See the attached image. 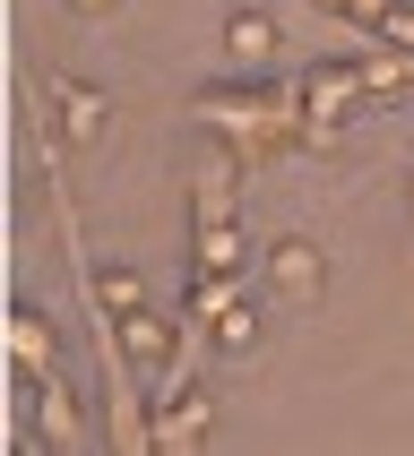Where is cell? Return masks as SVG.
Instances as JSON below:
<instances>
[{"label":"cell","instance_id":"obj_8","mask_svg":"<svg viewBox=\"0 0 414 456\" xmlns=\"http://www.w3.org/2000/svg\"><path fill=\"white\" fill-rule=\"evenodd\" d=\"M199 267H216V276L242 267V232H233V216H199Z\"/></svg>","mask_w":414,"mask_h":456},{"label":"cell","instance_id":"obj_4","mask_svg":"<svg viewBox=\"0 0 414 456\" xmlns=\"http://www.w3.org/2000/svg\"><path fill=\"white\" fill-rule=\"evenodd\" d=\"M112 328H121V354L138 362V370H155V362L173 354V328H164L155 310H129V319H112Z\"/></svg>","mask_w":414,"mask_h":456},{"label":"cell","instance_id":"obj_13","mask_svg":"<svg viewBox=\"0 0 414 456\" xmlns=\"http://www.w3.org/2000/svg\"><path fill=\"white\" fill-rule=\"evenodd\" d=\"M328 18H362V9H380V0H319Z\"/></svg>","mask_w":414,"mask_h":456},{"label":"cell","instance_id":"obj_10","mask_svg":"<svg viewBox=\"0 0 414 456\" xmlns=\"http://www.w3.org/2000/svg\"><path fill=\"white\" fill-rule=\"evenodd\" d=\"M207 336H216V354H251V345H259V310L225 302V310H216V328H207Z\"/></svg>","mask_w":414,"mask_h":456},{"label":"cell","instance_id":"obj_11","mask_svg":"<svg viewBox=\"0 0 414 456\" xmlns=\"http://www.w3.org/2000/svg\"><path fill=\"white\" fill-rule=\"evenodd\" d=\"M380 26H388V44H406V52H414V9H406V0H397V9H388Z\"/></svg>","mask_w":414,"mask_h":456},{"label":"cell","instance_id":"obj_2","mask_svg":"<svg viewBox=\"0 0 414 456\" xmlns=\"http://www.w3.org/2000/svg\"><path fill=\"white\" fill-rule=\"evenodd\" d=\"M181 181H190L199 216H225V199H233V155L216 147V138H190V147H181Z\"/></svg>","mask_w":414,"mask_h":456},{"label":"cell","instance_id":"obj_3","mask_svg":"<svg viewBox=\"0 0 414 456\" xmlns=\"http://www.w3.org/2000/svg\"><path fill=\"white\" fill-rule=\"evenodd\" d=\"M9 354H18V370H44L52 362V319L35 302H9Z\"/></svg>","mask_w":414,"mask_h":456},{"label":"cell","instance_id":"obj_1","mask_svg":"<svg viewBox=\"0 0 414 456\" xmlns=\"http://www.w3.org/2000/svg\"><path fill=\"white\" fill-rule=\"evenodd\" d=\"M268 293L294 310H310L319 293H328V258H319V241H302V232H285L277 250H268Z\"/></svg>","mask_w":414,"mask_h":456},{"label":"cell","instance_id":"obj_9","mask_svg":"<svg viewBox=\"0 0 414 456\" xmlns=\"http://www.w3.org/2000/svg\"><path fill=\"white\" fill-rule=\"evenodd\" d=\"M61 112H70V138H104V86H70V77H61Z\"/></svg>","mask_w":414,"mask_h":456},{"label":"cell","instance_id":"obj_7","mask_svg":"<svg viewBox=\"0 0 414 456\" xmlns=\"http://www.w3.org/2000/svg\"><path fill=\"white\" fill-rule=\"evenodd\" d=\"M199 431H207V396H199V387H181L173 405H164V422H155V439H164V448H190Z\"/></svg>","mask_w":414,"mask_h":456},{"label":"cell","instance_id":"obj_12","mask_svg":"<svg viewBox=\"0 0 414 456\" xmlns=\"http://www.w3.org/2000/svg\"><path fill=\"white\" fill-rule=\"evenodd\" d=\"M61 9H70V18H112L121 0H61Z\"/></svg>","mask_w":414,"mask_h":456},{"label":"cell","instance_id":"obj_6","mask_svg":"<svg viewBox=\"0 0 414 456\" xmlns=\"http://www.w3.org/2000/svg\"><path fill=\"white\" fill-rule=\"evenodd\" d=\"M95 302L112 310V319H129V310H147V276H138L129 258H104L95 267Z\"/></svg>","mask_w":414,"mask_h":456},{"label":"cell","instance_id":"obj_5","mask_svg":"<svg viewBox=\"0 0 414 456\" xmlns=\"http://www.w3.org/2000/svg\"><path fill=\"white\" fill-rule=\"evenodd\" d=\"M225 52L242 61V69L268 61V52H277V18H268V9H233V18H225Z\"/></svg>","mask_w":414,"mask_h":456}]
</instances>
